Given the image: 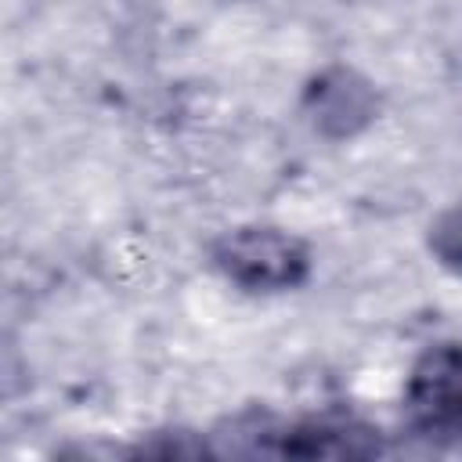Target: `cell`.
<instances>
[{
  "label": "cell",
  "mask_w": 462,
  "mask_h": 462,
  "mask_svg": "<svg viewBox=\"0 0 462 462\" xmlns=\"http://www.w3.org/2000/svg\"><path fill=\"white\" fill-rule=\"evenodd\" d=\"M209 263L224 282H231L242 292L278 296V292L300 289L310 278L314 256H310V245L285 227L245 224V227L224 231L213 242Z\"/></svg>",
  "instance_id": "obj_1"
},
{
  "label": "cell",
  "mask_w": 462,
  "mask_h": 462,
  "mask_svg": "<svg viewBox=\"0 0 462 462\" xmlns=\"http://www.w3.org/2000/svg\"><path fill=\"white\" fill-rule=\"evenodd\" d=\"M404 411L415 433L430 440L455 437V426L462 419V346L458 343H437L415 361L404 386Z\"/></svg>",
  "instance_id": "obj_2"
},
{
  "label": "cell",
  "mask_w": 462,
  "mask_h": 462,
  "mask_svg": "<svg viewBox=\"0 0 462 462\" xmlns=\"http://www.w3.org/2000/svg\"><path fill=\"white\" fill-rule=\"evenodd\" d=\"M303 116L321 137L350 141L379 119V90L365 72L350 65H328L307 83Z\"/></svg>",
  "instance_id": "obj_3"
},
{
  "label": "cell",
  "mask_w": 462,
  "mask_h": 462,
  "mask_svg": "<svg viewBox=\"0 0 462 462\" xmlns=\"http://www.w3.org/2000/svg\"><path fill=\"white\" fill-rule=\"evenodd\" d=\"M426 245H430V256L451 278L462 282V199L433 217V224L426 231Z\"/></svg>",
  "instance_id": "obj_4"
},
{
  "label": "cell",
  "mask_w": 462,
  "mask_h": 462,
  "mask_svg": "<svg viewBox=\"0 0 462 462\" xmlns=\"http://www.w3.org/2000/svg\"><path fill=\"white\" fill-rule=\"evenodd\" d=\"M455 437H458V440H462V419H458V426H455Z\"/></svg>",
  "instance_id": "obj_5"
}]
</instances>
